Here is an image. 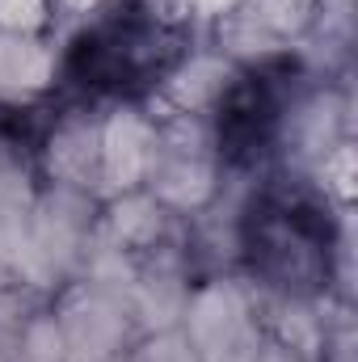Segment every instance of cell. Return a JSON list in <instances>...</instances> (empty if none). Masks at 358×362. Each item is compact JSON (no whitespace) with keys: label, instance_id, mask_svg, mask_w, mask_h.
I'll use <instances>...</instances> for the list:
<instances>
[{"label":"cell","instance_id":"obj_3","mask_svg":"<svg viewBox=\"0 0 358 362\" xmlns=\"http://www.w3.org/2000/svg\"><path fill=\"white\" fill-rule=\"evenodd\" d=\"M295 59H266L245 68L219 97V118H215V139L219 156L232 169L253 165L282 127L287 101L295 93Z\"/></svg>","mask_w":358,"mask_h":362},{"label":"cell","instance_id":"obj_1","mask_svg":"<svg viewBox=\"0 0 358 362\" xmlns=\"http://www.w3.org/2000/svg\"><path fill=\"white\" fill-rule=\"evenodd\" d=\"M190 51L185 30L139 0H122L89 21L64 55L68 101H135L152 93Z\"/></svg>","mask_w":358,"mask_h":362},{"label":"cell","instance_id":"obj_2","mask_svg":"<svg viewBox=\"0 0 358 362\" xmlns=\"http://www.w3.org/2000/svg\"><path fill=\"white\" fill-rule=\"evenodd\" d=\"M241 253L249 274L274 291H325L337 262V223L329 202L308 181H266L241 215Z\"/></svg>","mask_w":358,"mask_h":362}]
</instances>
